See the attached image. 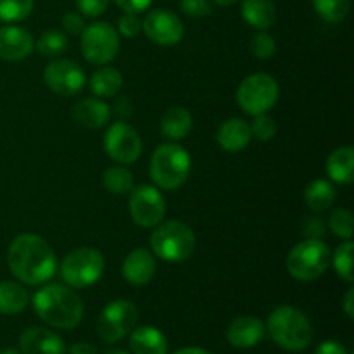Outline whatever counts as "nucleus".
Instances as JSON below:
<instances>
[{
  "label": "nucleus",
  "mask_w": 354,
  "mask_h": 354,
  "mask_svg": "<svg viewBox=\"0 0 354 354\" xmlns=\"http://www.w3.org/2000/svg\"><path fill=\"white\" fill-rule=\"evenodd\" d=\"M138 322V310L127 299H118L107 304L97 320V334L106 344H116L127 337Z\"/></svg>",
  "instance_id": "obj_9"
},
{
  "label": "nucleus",
  "mask_w": 354,
  "mask_h": 354,
  "mask_svg": "<svg viewBox=\"0 0 354 354\" xmlns=\"http://www.w3.org/2000/svg\"><path fill=\"white\" fill-rule=\"evenodd\" d=\"M303 234L306 239H320L325 234V225L320 218H306L303 223Z\"/></svg>",
  "instance_id": "obj_40"
},
{
  "label": "nucleus",
  "mask_w": 354,
  "mask_h": 354,
  "mask_svg": "<svg viewBox=\"0 0 354 354\" xmlns=\"http://www.w3.org/2000/svg\"><path fill=\"white\" fill-rule=\"evenodd\" d=\"M118 31H120L124 38L138 37L142 31V21L138 19L137 14L124 12L123 16L118 19Z\"/></svg>",
  "instance_id": "obj_36"
},
{
  "label": "nucleus",
  "mask_w": 354,
  "mask_h": 354,
  "mask_svg": "<svg viewBox=\"0 0 354 354\" xmlns=\"http://www.w3.org/2000/svg\"><path fill=\"white\" fill-rule=\"evenodd\" d=\"M251 52L254 57L261 59V61H266V59L273 57L277 52L275 38H273L272 35L266 33V31L256 33L251 40Z\"/></svg>",
  "instance_id": "obj_34"
},
{
  "label": "nucleus",
  "mask_w": 354,
  "mask_h": 354,
  "mask_svg": "<svg viewBox=\"0 0 354 354\" xmlns=\"http://www.w3.org/2000/svg\"><path fill=\"white\" fill-rule=\"evenodd\" d=\"M45 85L61 97H73L82 92L85 85V73L69 59L52 61L44 71Z\"/></svg>",
  "instance_id": "obj_14"
},
{
  "label": "nucleus",
  "mask_w": 354,
  "mask_h": 354,
  "mask_svg": "<svg viewBox=\"0 0 354 354\" xmlns=\"http://www.w3.org/2000/svg\"><path fill=\"white\" fill-rule=\"evenodd\" d=\"M33 10V0H0V21L19 23Z\"/></svg>",
  "instance_id": "obj_31"
},
{
  "label": "nucleus",
  "mask_w": 354,
  "mask_h": 354,
  "mask_svg": "<svg viewBox=\"0 0 354 354\" xmlns=\"http://www.w3.org/2000/svg\"><path fill=\"white\" fill-rule=\"evenodd\" d=\"M325 168H327L330 180H334L335 183H341V185L351 183L354 168V149L351 145L337 147L334 152H330V156L327 158Z\"/></svg>",
  "instance_id": "obj_23"
},
{
  "label": "nucleus",
  "mask_w": 354,
  "mask_h": 354,
  "mask_svg": "<svg viewBox=\"0 0 354 354\" xmlns=\"http://www.w3.org/2000/svg\"><path fill=\"white\" fill-rule=\"evenodd\" d=\"M62 28H64V31L68 35L76 37V35H82L83 30H85V21H83V17L80 14L68 12L62 16Z\"/></svg>",
  "instance_id": "obj_39"
},
{
  "label": "nucleus",
  "mask_w": 354,
  "mask_h": 354,
  "mask_svg": "<svg viewBox=\"0 0 354 354\" xmlns=\"http://www.w3.org/2000/svg\"><path fill=\"white\" fill-rule=\"evenodd\" d=\"M330 265V251L322 239H306L294 245L287 258V272L299 282L317 280Z\"/></svg>",
  "instance_id": "obj_6"
},
{
  "label": "nucleus",
  "mask_w": 354,
  "mask_h": 354,
  "mask_svg": "<svg viewBox=\"0 0 354 354\" xmlns=\"http://www.w3.org/2000/svg\"><path fill=\"white\" fill-rule=\"evenodd\" d=\"M0 354H21V351H17V349H12V348H7L3 349V351H0Z\"/></svg>",
  "instance_id": "obj_48"
},
{
  "label": "nucleus",
  "mask_w": 354,
  "mask_h": 354,
  "mask_svg": "<svg viewBox=\"0 0 354 354\" xmlns=\"http://www.w3.org/2000/svg\"><path fill=\"white\" fill-rule=\"evenodd\" d=\"M104 354H130L128 351H123V349H107Z\"/></svg>",
  "instance_id": "obj_47"
},
{
  "label": "nucleus",
  "mask_w": 354,
  "mask_h": 354,
  "mask_svg": "<svg viewBox=\"0 0 354 354\" xmlns=\"http://www.w3.org/2000/svg\"><path fill=\"white\" fill-rule=\"evenodd\" d=\"M104 273V258L97 249L80 248L69 252L61 265V275L71 289H86L99 282Z\"/></svg>",
  "instance_id": "obj_7"
},
{
  "label": "nucleus",
  "mask_w": 354,
  "mask_h": 354,
  "mask_svg": "<svg viewBox=\"0 0 354 354\" xmlns=\"http://www.w3.org/2000/svg\"><path fill=\"white\" fill-rule=\"evenodd\" d=\"M156 268H158V265H156V259L152 256V252L144 248H138L133 249L124 258L123 277L131 286L142 287L151 282L156 273Z\"/></svg>",
  "instance_id": "obj_18"
},
{
  "label": "nucleus",
  "mask_w": 354,
  "mask_h": 354,
  "mask_svg": "<svg viewBox=\"0 0 354 354\" xmlns=\"http://www.w3.org/2000/svg\"><path fill=\"white\" fill-rule=\"evenodd\" d=\"M30 303V294L21 283L16 282H0V315H12L21 313Z\"/></svg>",
  "instance_id": "obj_25"
},
{
  "label": "nucleus",
  "mask_w": 354,
  "mask_h": 354,
  "mask_svg": "<svg viewBox=\"0 0 354 354\" xmlns=\"http://www.w3.org/2000/svg\"><path fill=\"white\" fill-rule=\"evenodd\" d=\"M265 327L273 342L287 351H303L313 341L310 320L294 306H279L273 310Z\"/></svg>",
  "instance_id": "obj_3"
},
{
  "label": "nucleus",
  "mask_w": 354,
  "mask_h": 354,
  "mask_svg": "<svg viewBox=\"0 0 354 354\" xmlns=\"http://www.w3.org/2000/svg\"><path fill=\"white\" fill-rule=\"evenodd\" d=\"M335 197H337L335 187L327 180H315L304 190V201L315 213L327 211L335 203Z\"/></svg>",
  "instance_id": "obj_26"
},
{
  "label": "nucleus",
  "mask_w": 354,
  "mask_h": 354,
  "mask_svg": "<svg viewBox=\"0 0 354 354\" xmlns=\"http://www.w3.org/2000/svg\"><path fill=\"white\" fill-rule=\"evenodd\" d=\"M69 354H99L95 346L88 344V342H78V344L71 346Z\"/></svg>",
  "instance_id": "obj_43"
},
{
  "label": "nucleus",
  "mask_w": 354,
  "mask_h": 354,
  "mask_svg": "<svg viewBox=\"0 0 354 354\" xmlns=\"http://www.w3.org/2000/svg\"><path fill=\"white\" fill-rule=\"evenodd\" d=\"M342 306H344V311L346 315H348V318H354V290L353 289H349L348 292H346Z\"/></svg>",
  "instance_id": "obj_44"
},
{
  "label": "nucleus",
  "mask_w": 354,
  "mask_h": 354,
  "mask_svg": "<svg viewBox=\"0 0 354 354\" xmlns=\"http://www.w3.org/2000/svg\"><path fill=\"white\" fill-rule=\"evenodd\" d=\"M173 354H213V353H209L207 349H203V348H182Z\"/></svg>",
  "instance_id": "obj_45"
},
{
  "label": "nucleus",
  "mask_w": 354,
  "mask_h": 354,
  "mask_svg": "<svg viewBox=\"0 0 354 354\" xmlns=\"http://www.w3.org/2000/svg\"><path fill=\"white\" fill-rule=\"evenodd\" d=\"M318 16L327 23H341L351 9V0H311Z\"/></svg>",
  "instance_id": "obj_29"
},
{
  "label": "nucleus",
  "mask_w": 354,
  "mask_h": 354,
  "mask_svg": "<svg viewBox=\"0 0 354 354\" xmlns=\"http://www.w3.org/2000/svg\"><path fill=\"white\" fill-rule=\"evenodd\" d=\"M192 130V114L185 107H169L161 118V133L168 140H182Z\"/></svg>",
  "instance_id": "obj_24"
},
{
  "label": "nucleus",
  "mask_w": 354,
  "mask_h": 354,
  "mask_svg": "<svg viewBox=\"0 0 354 354\" xmlns=\"http://www.w3.org/2000/svg\"><path fill=\"white\" fill-rule=\"evenodd\" d=\"M21 354H66V344L57 334L44 327H30L19 337Z\"/></svg>",
  "instance_id": "obj_16"
},
{
  "label": "nucleus",
  "mask_w": 354,
  "mask_h": 354,
  "mask_svg": "<svg viewBox=\"0 0 354 354\" xmlns=\"http://www.w3.org/2000/svg\"><path fill=\"white\" fill-rule=\"evenodd\" d=\"M180 7L189 17H206L213 10L209 0H180Z\"/></svg>",
  "instance_id": "obj_37"
},
{
  "label": "nucleus",
  "mask_w": 354,
  "mask_h": 354,
  "mask_svg": "<svg viewBox=\"0 0 354 354\" xmlns=\"http://www.w3.org/2000/svg\"><path fill=\"white\" fill-rule=\"evenodd\" d=\"M130 216L138 227L152 228L158 227L166 214L165 197L158 187L138 185L130 190Z\"/></svg>",
  "instance_id": "obj_11"
},
{
  "label": "nucleus",
  "mask_w": 354,
  "mask_h": 354,
  "mask_svg": "<svg viewBox=\"0 0 354 354\" xmlns=\"http://www.w3.org/2000/svg\"><path fill=\"white\" fill-rule=\"evenodd\" d=\"M142 31L154 44L169 47L182 40L185 28L182 19L169 9H154L142 21Z\"/></svg>",
  "instance_id": "obj_13"
},
{
  "label": "nucleus",
  "mask_w": 354,
  "mask_h": 354,
  "mask_svg": "<svg viewBox=\"0 0 354 354\" xmlns=\"http://www.w3.org/2000/svg\"><path fill=\"white\" fill-rule=\"evenodd\" d=\"M123 86V75L116 68L102 66L90 78V90L97 97H113Z\"/></svg>",
  "instance_id": "obj_27"
},
{
  "label": "nucleus",
  "mask_w": 354,
  "mask_h": 354,
  "mask_svg": "<svg viewBox=\"0 0 354 354\" xmlns=\"http://www.w3.org/2000/svg\"><path fill=\"white\" fill-rule=\"evenodd\" d=\"M151 248L162 261L182 263L192 256L196 249V235L183 221H161L151 235Z\"/></svg>",
  "instance_id": "obj_5"
},
{
  "label": "nucleus",
  "mask_w": 354,
  "mask_h": 354,
  "mask_svg": "<svg viewBox=\"0 0 354 354\" xmlns=\"http://www.w3.org/2000/svg\"><path fill=\"white\" fill-rule=\"evenodd\" d=\"M73 120L76 124L88 130L104 128L111 120V109L100 99H83L82 102L73 107Z\"/></svg>",
  "instance_id": "obj_20"
},
{
  "label": "nucleus",
  "mask_w": 354,
  "mask_h": 354,
  "mask_svg": "<svg viewBox=\"0 0 354 354\" xmlns=\"http://www.w3.org/2000/svg\"><path fill=\"white\" fill-rule=\"evenodd\" d=\"M128 335L133 354H168V341L159 328L144 325L133 328Z\"/></svg>",
  "instance_id": "obj_21"
},
{
  "label": "nucleus",
  "mask_w": 354,
  "mask_h": 354,
  "mask_svg": "<svg viewBox=\"0 0 354 354\" xmlns=\"http://www.w3.org/2000/svg\"><path fill=\"white\" fill-rule=\"evenodd\" d=\"M76 7L86 17H99L109 7V0H76Z\"/></svg>",
  "instance_id": "obj_38"
},
{
  "label": "nucleus",
  "mask_w": 354,
  "mask_h": 354,
  "mask_svg": "<svg viewBox=\"0 0 354 354\" xmlns=\"http://www.w3.org/2000/svg\"><path fill=\"white\" fill-rule=\"evenodd\" d=\"M241 14L252 28L266 31L275 24L277 7L273 0H242Z\"/></svg>",
  "instance_id": "obj_22"
},
{
  "label": "nucleus",
  "mask_w": 354,
  "mask_h": 354,
  "mask_svg": "<svg viewBox=\"0 0 354 354\" xmlns=\"http://www.w3.org/2000/svg\"><path fill=\"white\" fill-rule=\"evenodd\" d=\"M120 52V35L109 23H92L82 33V54L88 62L106 66Z\"/></svg>",
  "instance_id": "obj_10"
},
{
  "label": "nucleus",
  "mask_w": 354,
  "mask_h": 354,
  "mask_svg": "<svg viewBox=\"0 0 354 354\" xmlns=\"http://www.w3.org/2000/svg\"><path fill=\"white\" fill-rule=\"evenodd\" d=\"M7 263L17 280L26 286L48 282L57 270V258L48 242L35 234H21L10 242Z\"/></svg>",
  "instance_id": "obj_1"
},
{
  "label": "nucleus",
  "mask_w": 354,
  "mask_h": 354,
  "mask_svg": "<svg viewBox=\"0 0 354 354\" xmlns=\"http://www.w3.org/2000/svg\"><path fill=\"white\" fill-rule=\"evenodd\" d=\"M251 124L241 118H232L223 121L216 131V140L220 147L227 152H241L251 142Z\"/></svg>",
  "instance_id": "obj_19"
},
{
  "label": "nucleus",
  "mask_w": 354,
  "mask_h": 354,
  "mask_svg": "<svg viewBox=\"0 0 354 354\" xmlns=\"http://www.w3.org/2000/svg\"><path fill=\"white\" fill-rule=\"evenodd\" d=\"M279 83L266 73H254L242 80L237 90V102L251 116L266 114L279 100Z\"/></svg>",
  "instance_id": "obj_8"
},
{
  "label": "nucleus",
  "mask_w": 354,
  "mask_h": 354,
  "mask_svg": "<svg viewBox=\"0 0 354 354\" xmlns=\"http://www.w3.org/2000/svg\"><path fill=\"white\" fill-rule=\"evenodd\" d=\"M69 47L68 37L59 30H48L38 38L37 48L45 57H59Z\"/></svg>",
  "instance_id": "obj_30"
},
{
  "label": "nucleus",
  "mask_w": 354,
  "mask_h": 354,
  "mask_svg": "<svg viewBox=\"0 0 354 354\" xmlns=\"http://www.w3.org/2000/svg\"><path fill=\"white\" fill-rule=\"evenodd\" d=\"M104 149L111 159L121 165H131L142 154V138L135 128L124 121H116L104 135Z\"/></svg>",
  "instance_id": "obj_12"
},
{
  "label": "nucleus",
  "mask_w": 354,
  "mask_h": 354,
  "mask_svg": "<svg viewBox=\"0 0 354 354\" xmlns=\"http://www.w3.org/2000/svg\"><path fill=\"white\" fill-rule=\"evenodd\" d=\"M328 228L334 235L337 237L346 239V241H351L354 234V223H353V213L344 207H339L328 218Z\"/></svg>",
  "instance_id": "obj_33"
},
{
  "label": "nucleus",
  "mask_w": 354,
  "mask_h": 354,
  "mask_svg": "<svg viewBox=\"0 0 354 354\" xmlns=\"http://www.w3.org/2000/svg\"><path fill=\"white\" fill-rule=\"evenodd\" d=\"M33 308L40 320L61 330H73L83 320V301L71 287L61 283H48L37 290Z\"/></svg>",
  "instance_id": "obj_2"
},
{
  "label": "nucleus",
  "mask_w": 354,
  "mask_h": 354,
  "mask_svg": "<svg viewBox=\"0 0 354 354\" xmlns=\"http://www.w3.org/2000/svg\"><path fill=\"white\" fill-rule=\"evenodd\" d=\"M151 178L159 189L176 190L190 175V156L182 145L169 142L159 145L151 158Z\"/></svg>",
  "instance_id": "obj_4"
},
{
  "label": "nucleus",
  "mask_w": 354,
  "mask_h": 354,
  "mask_svg": "<svg viewBox=\"0 0 354 354\" xmlns=\"http://www.w3.org/2000/svg\"><path fill=\"white\" fill-rule=\"evenodd\" d=\"M102 185L111 194H127L133 189V175L124 166H111L102 173Z\"/></svg>",
  "instance_id": "obj_28"
},
{
  "label": "nucleus",
  "mask_w": 354,
  "mask_h": 354,
  "mask_svg": "<svg viewBox=\"0 0 354 354\" xmlns=\"http://www.w3.org/2000/svg\"><path fill=\"white\" fill-rule=\"evenodd\" d=\"M214 3H218V6L221 7H228V6H234V3H237L239 0H213Z\"/></svg>",
  "instance_id": "obj_46"
},
{
  "label": "nucleus",
  "mask_w": 354,
  "mask_h": 354,
  "mask_svg": "<svg viewBox=\"0 0 354 354\" xmlns=\"http://www.w3.org/2000/svg\"><path fill=\"white\" fill-rule=\"evenodd\" d=\"M353 248H354L353 242L346 241L344 244H341L337 249H335L334 258H332L337 275L348 283H351L354 279V275H353Z\"/></svg>",
  "instance_id": "obj_32"
},
{
  "label": "nucleus",
  "mask_w": 354,
  "mask_h": 354,
  "mask_svg": "<svg viewBox=\"0 0 354 354\" xmlns=\"http://www.w3.org/2000/svg\"><path fill=\"white\" fill-rule=\"evenodd\" d=\"M266 334V327L256 317H239L228 325L227 341L237 349L254 348L263 341Z\"/></svg>",
  "instance_id": "obj_17"
},
{
  "label": "nucleus",
  "mask_w": 354,
  "mask_h": 354,
  "mask_svg": "<svg viewBox=\"0 0 354 354\" xmlns=\"http://www.w3.org/2000/svg\"><path fill=\"white\" fill-rule=\"evenodd\" d=\"M315 354H348L346 348L335 341H325L317 348Z\"/></svg>",
  "instance_id": "obj_42"
},
{
  "label": "nucleus",
  "mask_w": 354,
  "mask_h": 354,
  "mask_svg": "<svg viewBox=\"0 0 354 354\" xmlns=\"http://www.w3.org/2000/svg\"><path fill=\"white\" fill-rule=\"evenodd\" d=\"M256 120L252 121L251 124V133L252 137H256L258 140L266 142L272 140L277 135V123L273 118L266 116V114H259V116H254Z\"/></svg>",
  "instance_id": "obj_35"
},
{
  "label": "nucleus",
  "mask_w": 354,
  "mask_h": 354,
  "mask_svg": "<svg viewBox=\"0 0 354 354\" xmlns=\"http://www.w3.org/2000/svg\"><path fill=\"white\" fill-rule=\"evenodd\" d=\"M116 6L120 9H123L124 12H131V14H138L144 12L149 6L152 3V0H114Z\"/></svg>",
  "instance_id": "obj_41"
},
{
  "label": "nucleus",
  "mask_w": 354,
  "mask_h": 354,
  "mask_svg": "<svg viewBox=\"0 0 354 354\" xmlns=\"http://www.w3.org/2000/svg\"><path fill=\"white\" fill-rule=\"evenodd\" d=\"M35 40L24 28L0 26V59L3 61H23L33 52Z\"/></svg>",
  "instance_id": "obj_15"
}]
</instances>
